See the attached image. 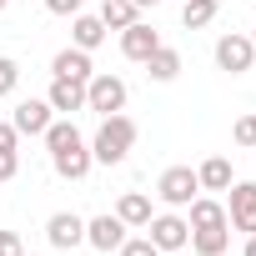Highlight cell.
<instances>
[{
    "instance_id": "cell-1",
    "label": "cell",
    "mask_w": 256,
    "mask_h": 256,
    "mask_svg": "<svg viewBox=\"0 0 256 256\" xmlns=\"http://www.w3.org/2000/svg\"><path fill=\"white\" fill-rule=\"evenodd\" d=\"M46 151H50V166H56V176L60 181H86L90 176V141L76 131V120H50L46 126Z\"/></svg>"
},
{
    "instance_id": "cell-2",
    "label": "cell",
    "mask_w": 256,
    "mask_h": 256,
    "mask_svg": "<svg viewBox=\"0 0 256 256\" xmlns=\"http://www.w3.org/2000/svg\"><path fill=\"white\" fill-rule=\"evenodd\" d=\"M136 120L126 116V110H116V116H100V126H96V136H90V161L96 166H120L126 156H131V146H136Z\"/></svg>"
},
{
    "instance_id": "cell-3",
    "label": "cell",
    "mask_w": 256,
    "mask_h": 256,
    "mask_svg": "<svg viewBox=\"0 0 256 256\" xmlns=\"http://www.w3.org/2000/svg\"><path fill=\"white\" fill-rule=\"evenodd\" d=\"M126 100H131V90H126L120 76L96 70V76L86 80V110H96V116H116V110H126Z\"/></svg>"
},
{
    "instance_id": "cell-4",
    "label": "cell",
    "mask_w": 256,
    "mask_h": 256,
    "mask_svg": "<svg viewBox=\"0 0 256 256\" xmlns=\"http://www.w3.org/2000/svg\"><path fill=\"white\" fill-rule=\"evenodd\" d=\"M156 196H161L171 211H181V206H191V201L201 196V181H196L191 166H166L161 181H156Z\"/></svg>"
},
{
    "instance_id": "cell-5",
    "label": "cell",
    "mask_w": 256,
    "mask_h": 256,
    "mask_svg": "<svg viewBox=\"0 0 256 256\" xmlns=\"http://www.w3.org/2000/svg\"><path fill=\"white\" fill-rule=\"evenodd\" d=\"M146 236H151V246H156L161 256H171V251H186V241H191V226H186V216H176V211H161V216H151V221H146Z\"/></svg>"
},
{
    "instance_id": "cell-6",
    "label": "cell",
    "mask_w": 256,
    "mask_h": 256,
    "mask_svg": "<svg viewBox=\"0 0 256 256\" xmlns=\"http://www.w3.org/2000/svg\"><path fill=\"white\" fill-rule=\"evenodd\" d=\"M226 226L231 231H241V236H251L256 231V181H231L226 186Z\"/></svg>"
},
{
    "instance_id": "cell-7",
    "label": "cell",
    "mask_w": 256,
    "mask_h": 256,
    "mask_svg": "<svg viewBox=\"0 0 256 256\" xmlns=\"http://www.w3.org/2000/svg\"><path fill=\"white\" fill-rule=\"evenodd\" d=\"M251 60H256L251 36L231 30V36H221V40H216V66H221L226 76H246V70H251Z\"/></svg>"
},
{
    "instance_id": "cell-8",
    "label": "cell",
    "mask_w": 256,
    "mask_h": 256,
    "mask_svg": "<svg viewBox=\"0 0 256 256\" xmlns=\"http://www.w3.org/2000/svg\"><path fill=\"white\" fill-rule=\"evenodd\" d=\"M126 231H131V226H126L116 211H106V216H90L86 221V246H96V251H120V241H126Z\"/></svg>"
},
{
    "instance_id": "cell-9",
    "label": "cell",
    "mask_w": 256,
    "mask_h": 256,
    "mask_svg": "<svg viewBox=\"0 0 256 256\" xmlns=\"http://www.w3.org/2000/svg\"><path fill=\"white\" fill-rule=\"evenodd\" d=\"M46 241H50L56 251H76V246H86V216H76V211H56V216L46 221Z\"/></svg>"
},
{
    "instance_id": "cell-10",
    "label": "cell",
    "mask_w": 256,
    "mask_h": 256,
    "mask_svg": "<svg viewBox=\"0 0 256 256\" xmlns=\"http://www.w3.org/2000/svg\"><path fill=\"white\" fill-rule=\"evenodd\" d=\"M56 120V110H50V100H20L16 110H10V126H16V136H46V126Z\"/></svg>"
},
{
    "instance_id": "cell-11",
    "label": "cell",
    "mask_w": 256,
    "mask_h": 256,
    "mask_svg": "<svg viewBox=\"0 0 256 256\" xmlns=\"http://www.w3.org/2000/svg\"><path fill=\"white\" fill-rule=\"evenodd\" d=\"M156 46H161V30H151L146 20H136V26H126V30H120V56H126V60H136V66H141Z\"/></svg>"
},
{
    "instance_id": "cell-12",
    "label": "cell",
    "mask_w": 256,
    "mask_h": 256,
    "mask_svg": "<svg viewBox=\"0 0 256 256\" xmlns=\"http://www.w3.org/2000/svg\"><path fill=\"white\" fill-rule=\"evenodd\" d=\"M50 76H60V80H90L96 76V66H90V50H76V46H66V50H56V60H50Z\"/></svg>"
},
{
    "instance_id": "cell-13",
    "label": "cell",
    "mask_w": 256,
    "mask_h": 256,
    "mask_svg": "<svg viewBox=\"0 0 256 256\" xmlns=\"http://www.w3.org/2000/svg\"><path fill=\"white\" fill-rule=\"evenodd\" d=\"M141 66H146V76H151L156 86H171V80L181 76V50H171V46L161 40V46H156V50H151Z\"/></svg>"
},
{
    "instance_id": "cell-14",
    "label": "cell",
    "mask_w": 256,
    "mask_h": 256,
    "mask_svg": "<svg viewBox=\"0 0 256 256\" xmlns=\"http://www.w3.org/2000/svg\"><path fill=\"white\" fill-rule=\"evenodd\" d=\"M116 216L131 226V231H146V221L156 216L151 211V196L146 191H120V201H116Z\"/></svg>"
},
{
    "instance_id": "cell-15",
    "label": "cell",
    "mask_w": 256,
    "mask_h": 256,
    "mask_svg": "<svg viewBox=\"0 0 256 256\" xmlns=\"http://www.w3.org/2000/svg\"><path fill=\"white\" fill-rule=\"evenodd\" d=\"M106 36H110V30L100 26V16H86V10L70 16V46H76V50H96V46H106Z\"/></svg>"
},
{
    "instance_id": "cell-16",
    "label": "cell",
    "mask_w": 256,
    "mask_h": 256,
    "mask_svg": "<svg viewBox=\"0 0 256 256\" xmlns=\"http://www.w3.org/2000/svg\"><path fill=\"white\" fill-rule=\"evenodd\" d=\"M46 100H50V110H66V116H70V110H86V86H80V80H60V76H56V80H50V90H46Z\"/></svg>"
},
{
    "instance_id": "cell-17",
    "label": "cell",
    "mask_w": 256,
    "mask_h": 256,
    "mask_svg": "<svg viewBox=\"0 0 256 256\" xmlns=\"http://www.w3.org/2000/svg\"><path fill=\"white\" fill-rule=\"evenodd\" d=\"M186 226H191V231H201V226H226V206H221L216 196H196V201L186 206Z\"/></svg>"
},
{
    "instance_id": "cell-18",
    "label": "cell",
    "mask_w": 256,
    "mask_h": 256,
    "mask_svg": "<svg viewBox=\"0 0 256 256\" xmlns=\"http://www.w3.org/2000/svg\"><path fill=\"white\" fill-rule=\"evenodd\" d=\"M196 256H226V246H231V226H201V231H191V241H186Z\"/></svg>"
},
{
    "instance_id": "cell-19",
    "label": "cell",
    "mask_w": 256,
    "mask_h": 256,
    "mask_svg": "<svg viewBox=\"0 0 256 256\" xmlns=\"http://www.w3.org/2000/svg\"><path fill=\"white\" fill-rule=\"evenodd\" d=\"M196 181H201V191H226L236 176H231V161H226V156H206V161L196 166Z\"/></svg>"
},
{
    "instance_id": "cell-20",
    "label": "cell",
    "mask_w": 256,
    "mask_h": 256,
    "mask_svg": "<svg viewBox=\"0 0 256 256\" xmlns=\"http://www.w3.org/2000/svg\"><path fill=\"white\" fill-rule=\"evenodd\" d=\"M96 16H100L106 30H126V26H136V20H141V10L131 6V0H100V10H96Z\"/></svg>"
},
{
    "instance_id": "cell-21",
    "label": "cell",
    "mask_w": 256,
    "mask_h": 256,
    "mask_svg": "<svg viewBox=\"0 0 256 256\" xmlns=\"http://www.w3.org/2000/svg\"><path fill=\"white\" fill-rule=\"evenodd\" d=\"M216 10H221V0H181V26L186 30H201V26L216 20Z\"/></svg>"
},
{
    "instance_id": "cell-22",
    "label": "cell",
    "mask_w": 256,
    "mask_h": 256,
    "mask_svg": "<svg viewBox=\"0 0 256 256\" xmlns=\"http://www.w3.org/2000/svg\"><path fill=\"white\" fill-rule=\"evenodd\" d=\"M16 86H20V60L0 56V96H16Z\"/></svg>"
},
{
    "instance_id": "cell-23",
    "label": "cell",
    "mask_w": 256,
    "mask_h": 256,
    "mask_svg": "<svg viewBox=\"0 0 256 256\" xmlns=\"http://www.w3.org/2000/svg\"><path fill=\"white\" fill-rule=\"evenodd\" d=\"M116 256H161V251H156V246H151V236H126V241H120V251H116Z\"/></svg>"
},
{
    "instance_id": "cell-24",
    "label": "cell",
    "mask_w": 256,
    "mask_h": 256,
    "mask_svg": "<svg viewBox=\"0 0 256 256\" xmlns=\"http://www.w3.org/2000/svg\"><path fill=\"white\" fill-rule=\"evenodd\" d=\"M231 141H236V146H256V116H241V120L231 126Z\"/></svg>"
},
{
    "instance_id": "cell-25",
    "label": "cell",
    "mask_w": 256,
    "mask_h": 256,
    "mask_svg": "<svg viewBox=\"0 0 256 256\" xmlns=\"http://www.w3.org/2000/svg\"><path fill=\"white\" fill-rule=\"evenodd\" d=\"M80 6H86V0H46V10H50V16H60V20L80 16Z\"/></svg>"
},
{
    "instance_id": "cell-26",
    "label": "cell",
    "mask_w": 256,
    "mask_h": 256,
    "mask_svg": "<svg viewBox=\"0 0 256 256\" xmlns=\"http://www.w3.org/2000/svg\"><path fill=\"white\" fill-rule=\"evenodd\" d=\"M20 171V151H0V181H16Z\"/></svg>"
},
{
    "instance_id": "cell-27",
    "label": "cell",
    "mask_w": 256,
    "mask_h": 256,
    "mask_svg": "<svg viewBox=\"0 0 256 256\" xmlns=\"http://www.w3.org/2000/svg\"><path fill=\"white\" fill-rule=\"evenodd\" d=\"M0 256H26V246H20L16 231H0Z\"/></svg>"
},
{
    "instance_id": "cell-28",
    "label": "cell",
    "mask_w": 256,
    "mask_h": 256,
    "mask_svg": "<svg viewBox=\"0 0 256 256\" xmlns=\"http://www.w3.org/2000/svg\"><path fill=\"white\" fill-rule=\"evenodd\" d=\"M20 146V136H16V126L10 120H0V151H16Z\"/></svg>"
},
{
    "instance_id": "cell-29",
    "label": "cell",
    "mask_w": 256,
    "mask_h": 256,
    "mask_svg": "<svg viewBox=\"0 0 256 256\" xmlns=\"http://www.w3.org/2000/svg\"><path fill=\"white\" fill-rule=\"evenodd\" d=\"M241 256H256V231L246 236V246H241Z\"/></svg>"
},
{
    "instance_id": "cell-30",
    "label": "cell",
    "mask_w": 256,
    "mask_h": 256,
    "mask_svg": "<svg viewBox=\"0 0 256 256\" xmlns=\"http://www.w3.org/2000/svg\"><path fill=\"white\" fill-rule=\"evenodd\" d=\"M131 6H136V10H156V6H161V0H131Z\"/></svg>"
},
{
    "instance_id": "cell-31",
    "label": "cell",
    "mask_w": 256,
    "mask_h": 256,
    "mask_svg": "<svg viewBox=\"0 0 256 256\" xmlns=\"http://www.w3.org/2000/svg\"><path fill=\"white\" fill-rule=\"evenodd\" d=\"M251 46H256V26H251Z\"/></svg>"
},
{
    "instance_id": "cell-32",
    "label": "cell",
    "mask_w": 256,
    "mask_h": 256,
    "mask_svg": "<svg viewBox=\"0 0 256 256\" xmlns=\"http://www.w3.org/2000/svg\"><path fill=\"white\" fill-rule=\"evenodd\" d=\"M6 6H10V0H0V10H6Z\"/></svg>"
},
{
    "instance_id": "cell-33",
    "label": "cell",
    "mask_w": 256,
    "mask_h": 256,
    "mask_svg": "<svg viewBox=\"0 0 256 256\" xmlns=\"http://www.w3.org/2000/svg\"><path fill=\"white\" fill-rule=\"evenodd\" d=\"M171 256H186V251H171Z\"/></svg>"
}]
</instances>
